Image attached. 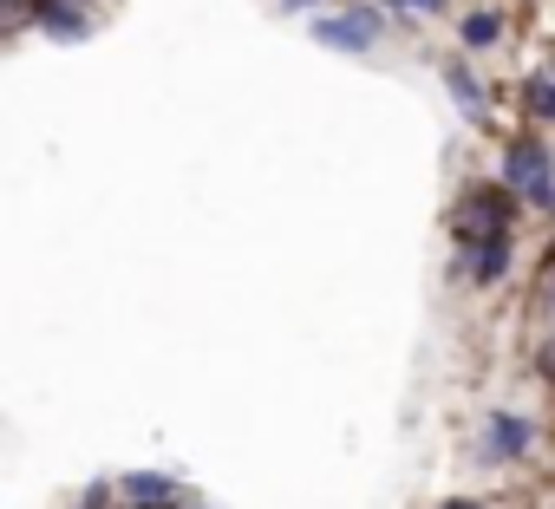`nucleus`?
Wrapping results in <instances>:
<instances>
[{"label":"nucleus","instance_id":"obj_9","mask_svg":"<svg viewBox=\"0 0 555 509\" xmlns=\"http://www.w3.org/2000/svg\"><path fill=\"white\" fill-rule=\"evenodd\" d=\"M444 86H451V99H457L464 112H483V92H477V79H464L457 66H444Z\"/></svg>","mask_w":555,"mask_h":509},{"label":"nucleus","instance_id":"obj_14","mask_svg":"<svg viewBox=\"0 0 555 509\" xmlns=\"http://www.w3.org/2000/svg\"><path fill=\"white\" fill-rule=\"evenodd\" d=\"M438 509H483V503H470V496H451V503H438Z\"/></svg>","mask_w":555,"mask_h":509},{"label":"nucleus","instance_id":"obj_16","mask_svg":"<svg viewBox=\"0 0 555 509\" xmlns=\"http://www.w3.org/2000/svg\"><path fill=\"white\" fill-rule=\"evenodd\" d=\"M548 79H555V66H548Z\"/></svg>","mask_w":555,"mask_h":509},{"label":"nucleus","instance_id":"obj_2","mask_svg":"<svg viewBox=\"0 0 555 509\" xmlns=\"http://www.w3.org/2000/svg\"><path fill=\"white\" fill-rule=\"evenodd\" d=\"M314 40H321V47H340V53H366V47L379 40V21H373L366 8H353V14L314 21Z\"/></svg>","mask_w":555,"mask_h":509},{"label":"nucleus","instance_id":"obj_8","mask_svg":"<svg viewBox=\"0 0 555 509\" xmlns=\"http://www.w3.org/2000/svg\"><path fill=\"white\" fill-rule=\"evenodd\" d=\"M457 34H464V47H490V40L503 34V21H496V14H470Z\"/></svg>","mask_w":555,"mask_h":509},{"label":"nucleus","instance_id":"obj_12","mask_svg":"<svg viewBox=\"0 0 555 509\" xmlns=\"http://www.w3.org/2000/svg\"><path fill=\"white\" fill-rule=\"evenodd\" d=\"M542 373H548V379H555V340H548V347H542Z\"/></svg>","mask_w":555,"mask_h":509},{"label":"nucleus","instance_id":"obj_5","mask_svg":"<svg viewBox=\"0 0 555 509\" xmlns=\"http://www.w3.org/2000/svg\"><path fill=\"white\" fill-rule=\"evenodd\" d=\"M503 269H509V235H490V242H464V255H457V275H470V282H503Z\"/></svg>","mask_w":555,"mask_h":509},{"label":"nucleus","instance_id":"obj_4","mask_svg":"<svg viewBox=\"0 0 555 509\" xmlns=\"http://www.w3.org/2000/svg\"><path fill=\"white\" fill-rule=\"evenodd\" d=\"M503 222H509V196L477 190V196L464 203V216H457V235H464V242H490V235H503Z\"/></svg>","mask_w":555,"mask_h":509},{"label":"nucleus","instance_id":"obj_11","mask_svg":"<svg viewBox=\"0 0 555 509\" xmlns=\"http://www.w3.org/2000/svg\"><path fill=\"white\" fill-rule=\"evenodd\" d=\"M399 8H418V14H431V8H444V0H399Z\"/></svg>","mask_w":555,"mask_h":509},{"label":"nucleus","instance_id":"obj_10","mask_svg":"<svg viewBox=\"0 0 555 509\" xmlns=\"http://www.w3.org/2000/svg\"><path fill=\"white\" fill-rule=\"evenodd\" d=\"M529 105H535V118H555V79H548V73L529 79Z\"/></svg>","mask_w":555,"mask_h":509},{"label":"nucleus","instance_id":"obj_7","mask_svg":"<svg viewBox=\"0 0 555 509\" xmlns=\"http://www.w3.org/2000/svg\"><path fill=\"white\" fill-rule=\"evenodd\" d=\"M125 490H131V503H170L177 496V477H164V470H138V477H125Z\"/></svg>","mask_w":555,"mask_h":509},{"label":"nucleus","instance_id":"obj_3","mask_svg":"<svg viewBox=\"0 0 555 509\" xmlns=\"http://www.w3.org/2000/svg\"><path fill=\"white\" fill-rule=\"evenodd\" d=\"M529 444H535V425L516 418V412H496V418L483 425V444H477V451H483L490 464H509V457H522Z\"/></svg>","mask_w":555,"mask_h":509},{"label":"nucleus","instance_id":"obj_1","mask_svg":"<svg viewBox=\"0 0 555 509\" xmlns=\"http://www.w3.org/2000/svg\"><path fill=\"white\" fill-rule=\"evenodd\" d=\"M503 177H509V190L522 196V203H555V170H548V151L535 144V138H516L509 151H503Z\"/></svg>","mask_w":555,"mask_h":509},{"label":"nucleus","instance_id":"obj_15","mask_svg":"<svg viewBox=\"0 0 555 509\" xmlns=\"http://www.w3.org/2000/svg\"><path fill=\"white\" fill-rule=\"evenodd\" d=\"M542 308H548V321H555V282H548V301H542Z\"/></svg>","mask_w":555,"mask_h":509},{"label":"nucleus","instance_id":"obj_13","mask_svg":"<svg viewBox=\"0 0 555 509\" xmlns=\"http://www.w3.org/2000/svg\"><path fill=\"white\" fill-rule=\"evenodd\" d=\"M79 509H105V483H99V490H92V496H86Z\"/></svg>","mask_w":555,"mask_h":509},{"label":"nucleus","instance_id":"obj_6","mask_svg":"<svg viewBox=\"0 0 555 509\" xmlns=\"http://www.w3.org/2000/svg\"><path fill=\"white\" fill-rule=\"evenodd\" d=\"M40 27L60 40H86V0H40Z\"/></svg>","mask_w":555,"mask_h":509}]
</instances>
